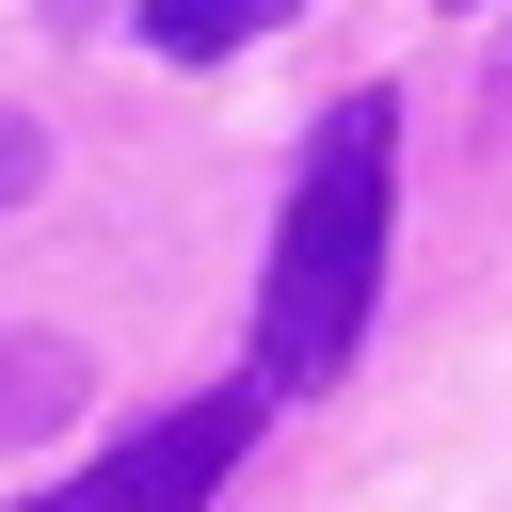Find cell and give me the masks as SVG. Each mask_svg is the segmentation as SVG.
<instances>
[{"label":"cell","mask_w":512,"mask_h":512,"mask_svg":"<svg viewBox=\"0 0 512 512\" xmlns=\"http://www.w3.org/2000/svg\"><path fill=\"white\" fill-rule=\"evenodd\" d=\"M384 224H400V112L336 96L304 128V176L272 208V272H256V368L272 384H336L368 304H384Z\"/></svg>","instance_id":"cell-1"},{"label":"cell","mask_w":512,"mask_h":512,"mask_svg":"<svg viewBox=\"0 0 512 512\" xmlns=\"http://www.w3.org/2000/svg\"><path fill=\"white\" fill-rule=\"evenodd\" d=\"M256 400H272V368L256 384H208V400H176V416H144L112 464H80L48 512H208L224 496V464L256 448Z\"/></svg>","instance_id":"cell-2"},{"label":"cell","mask_w":512,"mask_h":512,"mask_svg":"<svg viewBox=\"0 0 512 512\" xmlns=\"http://www.w3.org/2000/svg\"><path fill=\"white\" fill-rule=\"evenodd\" d=\"M128 16H144V48H176V64H224V48L272 32V0H128Z\"/></svg>","instance_id":"cell-3"},{"label":"cell","mask_w":512,"mask_h":512,"mask_svg":"<svg viewBox=\"0 0 512 512\" xmlns=\"http://www.w3.org/2000/svg\"><path fill=\"white\" fill-rule=\"evenodd\" d=\"M80 400V352L64 336H0V432H32V416H64Z\"/></svg>","instance_id":"cell-4"},{"label":"cell","mask_w":512,"mask_h":512,"mask_svg":"<svg viewBox=\"0 0 512 512\" xmlns=\"http://www.w3.org/2000/svg\"><path fill=\"white\" fill-rule=\"evenodd\" d=\"M32 176H48V128H32V112H0V208H32Z\"/></svg>","instance_id":"cell-5"}]
</instances>
